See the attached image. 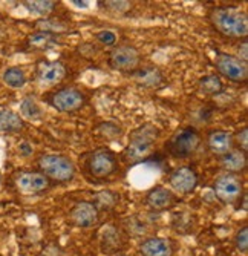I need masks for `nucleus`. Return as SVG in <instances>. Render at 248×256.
Segmentation results:
<instances>
[{
	"label": "nucleus",
	"instance_id": "nucleus-10",
	"mask_svg": "<svg viewBox=\"0 0 248 256\" xmlns=\"http://www.w3.org/2000/svg\"><path fill=\"white\" fill-rule=\"evenodd\" d=\"M170 186L179 194H190L198 186V175L190 168H179L170 175Z\"/></svg>",
	"mask_w": 248,
	"mask_h": 256
},
{
	"label": "nucleus",
	"instance_id": "nucleus-19",
	"mask_svg": "<svg viewBox=\"0 0 248 256\" xmlns=\"http://www.w3.org/2000/svg\"><path fill=\"white\" fill-rule=\"evenodd\" d=\"M133 77L137 82H140L143 86H160L163 83L161 72L155 68H146V69H137L133 71Z\"/></svg>",
	"mask_w": 248,
	"mask_h": 256
},
{
	"label": "nucleus",
	"instance_id": "nucleus-23",
	"mask_svg": "<svg viewBox=\"0 0 248 256\" xmlns=\"http://www.w3.org/2000/svg\"><path fill=\"white\" fill-rule=\"evenodd\" d=\"M20 110L21 114L25 115L26 118H31V120H38L41 117V109L38 108V104L32 100V98H25L20 104Z\"/></svg>",
	"mask_w": 248,
	"mask_h": 256
},
{
	"label": "nucleus",
	"instance_id": "nucleus-2",
	"mask_svg": "<svg viewBox=\"0 0 248 256\" xmlns=\"http://www.w3.org/2000/svg\"><path fill=\"white\" fill-rule=\"evenodd\" d=\"M158 136V130L152 124H144L133 130L130 135V142L126 149V158L130 161L143 160L146 155H149L155 140Z\"/></svg>",
	"mask_w": 248,
	"mask_h": 256
},
{
	"label": "nucleus",
	"instance_id": "nucleus-31",
	"mask_svg": "<svg viewBox=\"0 0 248 256\" xmlns=\"http://www.w3.org/2000/svg\"><path fill=\"white\" fill-rule=\"evenodd\" d=\"M18 149H20V152H21V155H25V156H28V155H31V152H32V149H31V146H29L28 143H21Z\"/></svg>",
	"mask_w": 248,
	"mask_h": 256
},
{
	"label": "nucleus",
	"instance_id": "nucleus-26",
	"mask_svg": "<svg viewBox=\"0 0 248 256\" xmlns=\"http://www.w3.org/2000/svg\"><path fill=\"white\" fill-rule=\"evenodd\" d=\"M97 40L100 42V43H103V44H106V46H114L115 44V42H117V36L112 32V31H101V32H98L97 36Z\"/></svg>",
	"mask_w": 248,
	"mask_h": 256
},
{
	"label": "nucleus",
	"instance_id": "nucleus-21",
	"mask_svg": "<svg viewBox=\"0 0 248 256\" xmlns=\"http://www.w3.org/2000/svg\"><path fill=\"white\" fill-rule=\"evenodd\" d=\"M3 82L9 88H23L26 83V76L20 68H9L3 74Z\"/></svg>",
	"mask_w": 248,
	"mask_h": 256
},
{
	"label": "nucleus",
	"instance_id": "nucleus-28",
	"mask_svg": "<svg viewBox=\"0 0 248 256\" xmlns=\"http://www.w3.org/2000/svg\"><path fill=\"white\" fill-rule=\"evenodd\" d=\"M101 5H104L107 10H114V11H118V12H124L126 10L130 8L129 2H106V4L101 2Z\"/></svg>",
	"mask_w": 248,
	"mask_h": 256
},
{
	"label": "nucleus",
	"instance_id": "nucleus-1",
	"mask_svg": "<svg viewBox=\"0 0 248 256\" xmlns=\"http://www.w3.org/2000/svg\"><path fill=\"white\" fill-rule=\"evenodd\" d=\"M215 30L227 37L241 38L248 34V17L244 11L233 6L215 8L210 14Z\"/></svg>",
	"mask_w": 248,
	"mask_h": 256
},
{
	"label": "nucleus",
	"instance_id": "nucleus-25",
	"mask_svg": "<svg viewBox=\"0 0 248 256\" xmlns=\"http://www.w3.org/2000/svg\"><path fill=\"white\" fill-rule=\"evenodd\" d=\"M236 247L238 250L241 252H247L248 250V227H242L239 232H238V235H236Z\"/></svg>",
	"mask_w": 248,
	"mask_h": 256
},
{
	"label": "nucleus",
	"instance_id": "nucleus-4",
	"mask_svg": "<svg viewBox=\"0 0 248 256\" xmlns=\"http://www.w3.org/2000/svg\"><path fill=\"white\" fill-rule=\"evenodd\" d=\"M199 142V134L192 128H186L178 130L169 140V143L166 144V150L175 158H189L198 149Z\"/></svg>",
	"mask_w": 248,
	"mask_h": 256
},
{
	"label": "nucleus",
	"instance_id": "nucleus-22",
	"mask_svg": "<svg viewBox=\"0 0 248 256\" xmlns=\"http://www.w3.org/2000/svg\"><path fill=\"white\" fill-rule=\"evenodd\" d=\"M199 89L209 96L219 94L222 90V82L218 76H204L199 80Z\"/></svg>",
	"mask_w": 248,
	"mask_h": 256
},
{
	"label": "nucleus",
	"instance_id": "nucleus-7",
	"mask_svg": "<svg viewBox=\"0 0 248 256\" xmlns=\"http://www.w3.org/2000/svg\"><path fill=\"white\" fill-rule=\"evenodd\" d=\"M216 68L224 77H227L232 82L241 83V82H245L248 77L247 63H244L242 60L230 54H219L216 58Z\"/></svg>",
	"mask_w": 248,
	"mask_h": 256
},
{
	"label": "nucleus",
	"instance_id": "nucleus-17",
	"mask_svg": "<svg viewBox=\"0 0 248 256\" xmlns=\"http://www.w3.org/2000/svg\"><path fill=\"white\" fill-rule=\"evenodd\" d=\"M221 164L229 172H242L247 168V154L241 149H232L221 158Z\"/></svg>",
	"mask_w": 248,
	"mask_h": 256
},
{
	"label": "nucleus",
	"instance_id": "nucleus-15",
	"mask_svg": "<svg viewBox=\"0 0 248 256\" xmlns=\"http://www.w3.org/2000/svg\"><path fill=\"white\" fill-rule=\"evenodd\" d=\"M66 76V69L63 63L60 62H49V63H41L38 66V77L44 83H58L64 78Z\"/></svg>",
	"mask_w": 248,
	"mask_h": 256
},
{
	"label": "nucleus",
	"instance_id": "nucleus-27",
	"mask_svg": "<svg viewBox=\"0 0 248 256\" xmlns=\"http://www.w3.org/2000/svg\"><path fill=\"white\" fill-rule=\"evenodd\" d=\"M51 40H52V36L48 31L46 32L41 31V32H37V34H34V36L29 37V43L31 44H46Z\"/></svg>",
	"mask_w": 248,
	"mask_h": 256
},
{
	"label": "nucleus",
	"instance_id": "nucleus-11",
	"mask_svg": "<svg viewBox=\"0 0 248 256\" xmlns=\"http://www.w3.org/2000/svg\"><path fill=\"white\" fill-rule=\"evenodd\" d=\"M71 220L78 227H92L98 221V208L94 202H77L71 210Z\"/></svg>",
	"mask_w": 248,
	"mask_h": 256
},
{
	"label": "nucleus",
	"instance_id": "nucleus-6",
	"mask_svg": "<svg viewBox=\"0 0 248 256\" xmlns=\"http://www.w3.org/2000/svg\"><path fill=\"white\" fill-rule=\"evenodd\" d=\"M242 189H244L242 181L232 174H225V175L219 176L213 186V190H215V195L218 196V200H221L222 202H227V204L238 201L242 195Z\"/></svg>",
	"mask_w": 248,
	"mask_h": 256
},
{
	"label": "nucleus",
	"instance_id": "nucleus-20",
	"mask_svg": "<svg viewBox=\"0 0 248 256\" xmlns=\"http://www.w3.org/2000/svg\"><path fill=\"white\" fill-rule=\"evenodd\" d=\"M23 5L29 12L35 16H48L54 11L57 4L51 2V0H34V2H25Z\"/></svg>",
	"mask_w": 248,
	"mask_h": 256
},
{
	"label": "nucleus",
	"instance_id": "nucleus-16",
	"mask_svg": "<svg viewBox=\"0 0 248 256\" xmlns=\"http://www.w3.org/2000/svg\"><path fill=\"white\" fill-rule=\"evenodd\" d=\"M146 201L152 208H155V210H163V208H167L173 204L175 196L166 188H155L147 194Z\"/></svg>",
	"mask_w": 248,
	"mask_h": 256
},
{
	"label": "nucleus",
	"instance_id": "nucleus-24",
	"mask_svg": "<svg viewBox=\"0 0 248 256\" xmlns=\"http://www.w3.org/2000/svg\"><path fill=\"white\" fill-rule=\"evenodd\" d=\"M117 200H118V196L114 192L106 190V192H101V194H98L95 196V204L94 206L97 208H110L117 202Z\"/></svg>",
	"mask_w": 248,
	"mask_h": 256
},
{
	"label": "nucleus",
	"instance_id": "nucleus-3",
	"mask_svg": "<svg viewBox=\"0 0 248 256\" xmlns=\"http://www.w3.org/2000/svg\"><path fill=\"white\" fill-rule=\"evenodd\" d=\"M38 168L46 178H52L55 181H69L74 178L75 168L72 161L60 155H44L38 160Z\"/></svg>",
	"mask_w": 248,
	"mask_h": 256
},
{
	"label": "nucleus",
	"instance_id": "nucleus-29",
	"mask_svg": "<svg viewBox=\"0 0 248 256\" xmlns=\"http://www.w3.org/2000/svg\"><path fill=\"white\" fill-rule=\"evenodd\" d=\"M236 140H238V144L241 146V150L242 152H247L248 150V129L244 128L242 132L238 134Z\"/></svg>",
	"mask_w": 248,
	"mask_h": 256
},
{
	"label": "nucleus",
	"instance_id": "nucleus-18",
	"mask_svg": "<svg viewBox=\"0 0 248 256\" xmlns=\"http://www.w3.org/2000/svg\"><path fill=\"white\" fill-rule=\"evenodd\" d=\"M25 126L20 115L14 114L12 110L2 109L0 110V130L2 132H18Z\"/></svg>",
	"mask_w": 248,
	"mask_h": 256
},
{
	"label": "nucleus",
	"instance_id": "nucleus-32",
	"mask_svg": "<svg viewBox=\"0 0 248 256\" xmlns=\"http://www.w3.org/2000/svg\"><path fill=\"white\" fill-rule=\"evenodd\" d=\"M77 6H81V8H87V2H77V0H75V2H74Z\"/></svg>",
	"mask_w": 248,
	"mask_h": 256
},
{
	"label": "nucleus",
	"instance_id": "nucleus-14",
	"mask_svg": "<svg viewBox=\"0 0 248 256\" xmlns=\"http://www.w3.org/2000/svg\"><path fill=\"white\" fill-rule=\"evenodd\" d=\"M140 252L143 256H172L173 248L166 238H149L141 244Z\"/></svg>",
	"mask_w": 248,
	"mask_h": 256
},
{
	"label": "nucleus",
	"instance_id": "nucleus-30",
	"mask_svg": "<svg viewBox=\"0 0 248 256\" xmlns=\"http://www.w3.org/2000/svg\"><path fill=\"white\" fill-rule=\"evenodd\" d=\"M239 60H242L244 63H247V58H248V43L244 42L242 43V48H239Z\"/></svg>",
	"mask_w": 248,
	"mask_h": 256
},
{
	"label": "nucleus",
	"instance_id": "nucleus-8",
	"mask_svg": "<svg viewBox=\"0 0 248 256\" xmlns=\"http://www.w3.org/2000/svg\"><path fill=\"white\" fill-rule=\"evenodd\" d=\"M87 168L94 176L103 178L114 174L117 169V158L115 154L109 149H98L91 154V158L87 161Z\"/></svg>",
	"mask_w": 248,
	"mask_h": 256
},
{
	"label": "nucleus",
	"instance_id": "nucleus-9",
	"mask_svg": "<svg viewBox=\"0 0 248 256\" xmlns=\"http://www.w3.org/2000/svg\"><path fill=\"white\" fill-rule=\"evenodd\" d=\"M51 103L60 112H72V110H77L83 106L84 97L77 89L66 88V89L55 92L51 98Z\"/></svg>",
	"mask_w": 248,
	"mask_h": 256
},
{
	"label": "nucleus",
	"instance_id": "nucleus-13",
	"mask_svg": "<svg viewBox=\"0 0 248 256\" xmlns=\"http://www.w3.org/2000/svg\"><path fill=\"white\" fill-rule=\"evenodd\" d=\"M235 146V136L224 130H215L209 135V148L215 155L224 156Z\"/></svg>",
	"mask_w": 248,
	"mask_h": 256
},
{
	"label": "nucleus",
	"instance_id": "nucleus-5",
	"mask_svg": "<svg viewBox=\"0 0 248 256\" xmlns=\"http://www.w3.org/2000/svg\"><path fill=\"white\" fill-rule=\"evenodd\" d=\"M141 57L137 48L133 46H118L109 56V64L110 68L117 69L121 72H133L137 71L140 66Z\"/></svg>",
	"mask_w": 248,
	"mask_h": 256
},
{
	"label": "nucleus",
	"instance_id": "nucleus-12",
	"mask_svg": "<svg viewBox=\"0 0 248 256\" xmlns=\"http://www.w3.org/2000/svg\"><path fill=\"white\" fill-rule=\"evenodd\" d=\"M49 186V180L43 174L37 172H25L17 176V188L25 194H38L46 190Z\"/></svg>",
	"mask_w": 248,
	"mask_h": 256
}]
</instances>
